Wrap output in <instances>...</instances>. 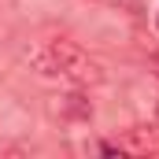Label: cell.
Here are the masks:
<instances>
[{
  "label": "cell",
  "instance_id": "7a4b0ae2",
  "mask_svg": "<svg viewBox=\"0 0 159 159\" xmlns=\"http://www.w3.org/2000/svg\"><path fill=\"white\" fill-rule=\"evenodd\" d=\"M126 148L137 156H159V126H129Z\"/></svg>",
  "mask_w": 159,
  "mask_h": 159
},
{
  "label": "cell",
  "instance_id": "5b68a950",
  "mask_svg": "<svg viewBox=\"0 0 159 159\" xmlns=\"http://www.w3.org/2000/svg\"><path fill=\"white\" fill-rule=\"evenodd\" d=\"M156 26H159V19H156Z\"/></svg>",
  "mask_w": 159,
  "mask_h": 159
},
{
  "label": "cell",
  "instance_id": "6da1fadb",
  "mask_svg": "<svg viewBox=\"0 0 159 159\" xmlns=\"http://www.w3.org/2000/svg\"><path fill=\"white\" fill-rule=\"evenodd\" d=\"M34 67H37L41 74H63L74 85H96V81H104L100 63L89 59L74 41H52L48 48H41L37 56H34Z\"/></svg>",
  "mask_w": 159,
  "mask_h": 159
},
{
  "label": "cell",
  "instance_id": "3957f363",
  "mask_svg": "<svg viewBox=\"0 0 159 159\" xmlns=\"http://www.w3.org/2000/svg\"><path fill=\"white\" fill-rule=\"evenodd\" d=\"M59 107H63V115H70V119H93V104H89L81 93L63 96V100H59Z\"/></svg>",
  "mask_w": 159,
  "mask_h": 159
},
{
  "label": "cell",
  "instance_id": "277c9868",
  "mask_svg": "<svg viewBox=\"0 0 159 159\" xmlns=\"http://www.w3.org/2000/svg\"><path fill=\"white\" fill-rule=\"evenodd\" d=\"M152 70H156V78H159V52L152 56Z\"/></svg>",
  "mask_w": 159,
  "mask_h": 159
}]
</instances>
